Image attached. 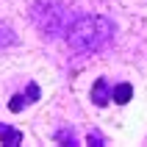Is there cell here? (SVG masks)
Masks as SVG:
<instances>
[{
    "mask_svg": "<svg viewBox=\"0 0 147 147\" xmlns=\"http://www.w3.org/2000/svg\"><path fill=\"white\" fill-rule=\"evenodd\" d=\"M111 36H114V22L100 14L78 17L67 28V45L75 53H97L111 42Z\"/></svg>",
    "mask_w": 147,
    "mask_h": 147,
    "instance_id": "cell-1",
    "label": "cell"
},
{
    "mask_svg": "<svg viewBox=\"0 0 147 147\" xmlns=\"http://www.w3.org/2000/svg\"><path fill=\"white\" fill-rule=\"evenodd\" d=\"M31 20L39 25L42 33H47V36H67V28H69V20H67V11L64 6H58V3H50V0H39V3H33L31 6Z\"/></svg>",
    "mask_w": 147,
    "mask_h": 147,
    "instance_id": "cell-2",
    "label": "cell"
},
{
    "mask_svg": "<svg viewBox=\"0 0 147 147\" xmlns=\"http://www.w3.org/2000/svg\"><path fill=\"white\" fill-rule=\"evenodd\" d=\"M42 97V89H39V83H28L25 86V92H20V94H14V97L8 100V111L11 114H17V111H22L25 106H33V103H39Z\"/></svg>",
    "mask_w": 147,
    "mask_h": 147,
    "instance_id": "cell-3",
    "label": "cell"
},
{
    "mask_svg": "<svg viewBox=\"0 0 147 147\" xmlns=\"http://www.w3.org/2000/svg\"><path fill=\"white\" fill-rule=\"evenodd\" d=\"M92 103H94V106H108V100H111V89H108V81L106 78H97V81L92 83Z\"/></svg>",
    "mask_w": 147,
    "mask_h": 147,
    "instance_id": "cell-4",
    "label": "cell"
},
{
    "mask_svg": "<svg viewBox=\"0 0 147 147\" xmlns=\"http://www.w3.org/2000/svg\"><path fill=\"white\" fill-rule=\"evenodd\" d=\"M0 144H8V147L22 144V131H17V128H11V125L0 122Z\"/></svg>",
    "mask_w": 147,
    "mask_h": 147,
    "instance_id": "cell-5",
    "label": "cell"
},
{
    "mask_svg": "<svg viewBox=\"0 0 147 147\" xmlns=\"http://www.w3.org/2000/svg\"><path fill=\"white\" fill-rule=\"evenodd\" d=\"M131 97H133V86H131V83H119V86H114V89H111V100H114V103H119V106L131 103Z\"/></svg>",
    "mask_w": 147,
    "mask_h": 147,
    "instance_id": "cell-6",
    "label": "cell"
},
{
    "mask_svg": "<svg viewBox=\"0 0 147 147\" xmlns=\"http://www.w3.org/2000/svg\"><path fill=\"white\" fill-rule=\"evenodd\" d=\"M17 42V36H14V31L8 28L6 22H0V50H6V47H11Z\"/></svg>",
    "mask_w": 147,
    "mask_h": 147,
    "instance_id": "cell-7",
    "label": "cell"
},
{
    "mask_svg": "<svg viewBox=\"0 0 147 147\" xmlns=\"http://www.w3.org/2000/svg\"><path fill=\"white\" fill-rule=\"evenodd\" d=\"M56 142H61V144H67V147H75L78 144V136H75L69 128H61V131H56Z\"/></svg>",
    "mask_w": 147,
    "mask_h": 147,
    "instance_id": "cell-8",
    "label": "cell"
},
{
    "mask_svg": "<svg viewBox=\"0 0 147 147\" xmlns=\"http://www.w3.org/2000/svg\"><path fill=\"white\" fill-rule=\"evenodd\" d=\"M86 142H89L92 147H100V144H106V136L100 131H89V136H86Z\"/></svg>",
    "mask_w": 147,
    "mask_h": 147,
    "instance_id": "cell-9",
    "label": "cell"
}]
</instances>
